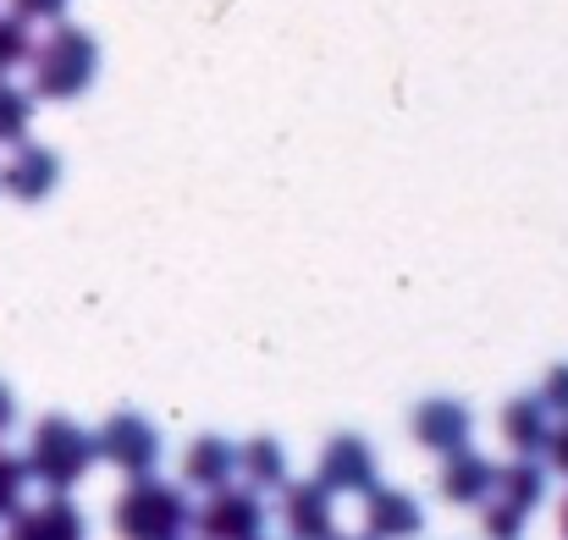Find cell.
Returning a JSON list of instances; mask_svg holds the SVG:
<instances>
[{
    "instance_id": "6da1fadb",
    "label": "cell",
    "mask_w": 568,
    "mask_h": 540,
    "mask_svg": "<svg viewBox=\"0 0 568 540\" xmlns=\"http://www.w3.org/2000/svg\"><path fill=\"white\" fill-rule=\"evenodd\" d=\"M28 78H33V100H78V94H89V83L100 78L94 33L72 28V22H55L44 39H33Z\"/></svg>"
},
{
    "instance_id": "7a4b0ae2",
    "label": "cell",
    "mask_w": 568,
    "mask_h": 540,
    "mask_svg": "<svg viewBox=\"0 0 568 540\" xmlns=\"http://www.w3.org/2000/svg\"><path fill=\"white\" fill-rule=\"evenodd\" d=\"M94 463H100L94 430H83V425L67 419V414H44V419L33 425V436H28V452H22L28 480L44 486L50 497H67Z\"/></svg>"
},
{
    "instance_id": "3957f363",
    "label": "cell",
    "mask_w": 568,
    "mask_h": 540,
    "mask_svg": "<svg viewBox=\"0 0 568 540\" xmlns=\"http://www.w3.org/2000/svg\"><path fill=\"white\" fill-rule=\"evenodd\" d=\"M189 491L155 475L128 480V491L111 502V530L116 540H183L189 536Z\"/></svg>"
},
{
    "instance_id": "277c9868",
    "label": "cell",
    "mask_w": 568,
    "mask_h": 540,
    "mask_svg": "<svg viewBox=\"0 0 568 540\" xmlns=\"http://www.w3.org/2000/svg\"><path fill=\"white\" fill-rule=\"evenodd\" d=\"M94 452H100V463H111V469H122L128 480H139V475H155V463H161V430H155L144 414L116 408V414L94 430Z\"/></svg>"
},
{
    "instance_id": "5b68a950",
    "label": "cell",
    "mask_w": 568,
    "mask_h": 540,
    "mask_svg": "<svg viewBox=\"0 0 568 540\" xmlns=\"http://www.w3.org/2000/svg\"><path fill=\"white\" fill-rule=\"evenodd\" d=\"M265 502L248 486H221L204 491V508L189 519V530H199V540H265Z\"/></svg>"
},
{
    "instance_id": "8992f818",
    "label": "cell",
    "mask_w": 568,
    "mask_h": 540,
    "mask_svg": "<svg viewBox=\"0 0 568 540\" xmlns=\"http://www.w3.org/2000/svg\"><path fill=\"white\" fill-rule=\"evenodd\" d=\"M315 486H326L332 497H365L376 486V452L365 436H332L321 447V469Z\"/></svg>"
},
{
    "instance_id": "52a82bcc",
    "label": "cell",
    "mask_w": 568,
    "mask_h": 540,
    "mask_svg": "<svg viewBox=\"0 0 568 540\" xmlns=\"http://www.w3.org/2000/svg\"><path fill=\"white\" fill-rule=\"evenodd\" d=\"M55 182H61V155H55L50 144H33V139L11 144V161L0 166V187H6L11 198L39 204V198L55 193Z\"/></svg>"
},
{
    "instance_id": "ba28073f",
    "label": "cell",
    "mask_w": 568,
    "mask_h": 540,
    "mask_svg": "<svg viewBox=\"0 0 568 540\" xmlns=\"http://www.w3.org/2000/svg\"><path fill=\"white\" fill-rule=\"evenodd\" d=\"M282 530H287V540H332L337 536L332 491L315 480H287L282 486Z\"/></svg>"
},
{
    "instance_id": "9c48e42d",
    "label": "cell",
    "mask_w": 568,
    "mask_h": 540,
    "mask_svg": "<svg viewBox=\"0 0 568 540\" xmlns=\"http://www.w3.org/2000/svg\"><path fill=\"white\" fill-rule=\"evenodd\" d=\"M408 425H414V441L425 452H442V458L458 452V447H469V436H475V414L464 403H453V397H425Z\"/></svg>"
},
{
    "instance_id": "30bf717a",
    "label": "cell",
    "mask_w": 568,
    "mask_h": 540,
    "mask_svg": "<svg viewBox=\"0 0 568 540\" xmlns=\"http://www.w3.org/2000/svg\"><path fill=\"white\" fill-rule=\"evenodd\" d=\"M6 540H89V519L67 497H44L6 519Z\"/></svg>"
},
{
    "instance_id": "8fae6325",
    "label": "cell",
    "mask_w": 568,
    "mask_h": 540,
    "mask_svg": "<svg viewBox=\"0 0 568 540\" xmlns=\"http://www.w3.org/2000/svg\"><path fill=\"white\" fill-rule=\"evenodd\" d=\"M425 530V508L397 491V486H371L365 491V536L371 540H414Z\"/></svg>"
},
{
    "instance_id": "7c38bea8",
    "label": "cell",
    "mask_w": 568,
    "mask_h": 540,
    "mask_svg": "<svg viewBox=\"0 0 568 540\" xmlns=\"http://www.w3.org/2000/svg\"><path fill=\"white\" fill-rule=\"evenodd\" d=\"M491 486H497V463L486 452H475V447L447 452V463H442V497L453 508H480L491 497Z\"/></svg>"
},
{
    "instance_id": "4fadbf2b",
    "label": "cell",
    "mask_w": 568,
    "mask_h": 540,
    "mask_svg": "<svg viewBox=\"0 0 568 540\" xmlns=\"http://www.w3.org/2000/svg\"><path fill=\"white\" fill-rule=\"evenodd\" d=\"M232 475H237V447L226 436H199L183 452V480L193 491H221L232 486Z\"/></svg>"
},
{
    "instance_id": "5bb4252c",
    "label": "cell",
    "mask_w": 568,
    "mask_h": 540,
    "mask_svg": "<svg viewBox=\"0 0 568 540\" xmlns=\"http://www.w3.org/2000/svg\"><path fill=\"white\" fill-rule=\"evenodd\" d=\"M541 497H547V469L536 463V458H514L508 469H497V486H491V502H503V508H514V513H536L541 508Z\"/></svg>"
},
{
    "instance_id": "9a60e30c",
    "label": "cell",
    "mask_w": 568,
    "mask_h": 540,
    "mask_svg": "<svg viewBox=\"0 0 568 540\" xmlns=\"http://www.w3.org/2000/svg\"><path fill=\"white\" fill-rule=\"evenodd\" d=\"M503 441L514 447V458H536L541 452V441H547V425H552V414L541 408V397H514L508 408H503Z\"/></svg>"
},
{
    "instance_id": "2e32d148",
    "label": "cell",
    "mask_w": 568,
    "mask_h": 540,
    "mask_svg": "<svg viewBox=\"0 0 568 540\" xmlns=\"http://www.w3.org/2000/svg\"><path fill=\"white\" fill-rule=\"evenodd\" d=\"M237 475L248 480V491H282L287 486V452L271 436H254L237 447Z\"/></svg>"
},
{
    "instance_id": "e0dca14e",
    "label": "cell",
    "mask_w": 568,
    "mask_h": 540,
    "mask_svg": "<svg viewBox=\"0 0 568 540\" xmlns=\"http://www.w3.org/2000/svg\"><path fill=\"white\" fill-rule=\"evenodd\" d=\"M28 128H33V94L0 78V150L22 144V139H28Z\"/></svg>"
},
{
    "instance_id": "ac0fdd59",
    "label": "cell",
    "mask_w": 568,
    "mask_h": 540,
    "mask_svg": "<svg viewBox=\"0 0 568 540\" xmlns=\"http://www.w3.org/2000/svg\"><path fill=\"white\" fill-rule=\"evenodd\" d=\"M28 55H33V22L0 11V78L17 72V67H28Z\"/></svg>"
},
{
    "instance_id": "d6986e66",
    "label": "cell",
    "mask_w": 568,
    "mask_h": 540,
    "mask_svg": "<svg viewBox=\"0 0 568 540\" xmlns=\"http://www.w3.org/2000/svg\"><path fill=\"white\" fill-rule=\"evenodd\" d=\"M22 491H28V469H22V458H17V452H6V447H0V524L22 508Z\"/></svg>"
},
{
    "instance_id": "ffe728a7",
    "label": "cell",
    "mask_w": 568,
    "mask_h": 540,
    "mask_svg": "<svg viewBox=\"0 0 568 540\" xmlns=\"http://www.w3.org/2000/svg\"><path fill=\"white\" fill-rule=\"evenodd\" d=\"M480 508H486V513H480L486 540H525V524H530L525 513H514V508H503V502H491V497H486Z\"/></svg>"
},
{
    "instance_id": "44dd1931",
    "label": "cell",
    "mask_w": 568,
    "mask_h": 540,
    "mask_svg": "<svg viewBox=\"0 0 568 540\" xmlns=\"http://www.w3.org/2000/svg\"><path fill=\"white\" fill-rule=\"evenodd\" d=\"M536 397H541V408H547V414L568 419V364H552V369H547V380H541V391H536Z\"/></svg>"
},
{
    "instance_id": "7402d4cb",
    "label": "cell",
    "mask_w": 568,
    "mask_h": 540,
    "mask_svg": "<svg viewBox=\"0 0 568 540\" xmlns=\"http://www.w3.org/2000/svg\"><path fill=\"white\" fill-rule=\"evenodd\" d=\"M6 6L22 22H61V11H67V0H6Z\"/></svg>"
},
{
    "instance_id": "603a6c76",
    "label": "cell",
    "mask_w": 568,
    "mask_h": 540,
    "mask_svg": "<svg viewBox=\"0 0 568 540\" xmlns=\"http://www.w3.org/2000/svg\"><path fill=\"white\" fill-rule=\"evenodd\" d=\"M541 452H547V469H558V475L568 480V419L547 425V441H541Z\"/></svg>"
},
{
    "instance_id": "cb8c5ba5",
    "label": "cell",
    "mask_w": 568,
    "mask_h": 540,
    "mask_svg": "<svg viewBox=\"0 0 568 540\" xmlns=\"http://www.w3.org/2000/svg\"><path fill=\"white\" fill-rule=\"evenodd\" d=\"M11 425H17V397H11V386L0 380V436H6Z\"/></svg>"
},
{
    "instance_id": "d4e9b609",
    "label": "cell",
    "mask_w": 568,
    "mask_h": 540,
    "mask_svg": "<svg viewBox=\"0 0 568 540\" xmlns=\"http://www.w3.org/2000/svg\"><path fill=\"white\" fill-rule=\"evenodd\" d=\"M558 536L568 540V497H564V502H558Z\"/></svg>"
},
{
    "instance_id": "484cf974",
    "label": "cell",
    "mask_w": 568,
    "mask_h": 540,
    "mask_svg": "<svg viewBox=\"0 0 568 540\" xmlns=\"http://www.w3.org/2000/svg\"><path fill=\"white\" fill-rule=\"evenodd\" d=\"M332 540H371V536H332Z\"/></svg>"
}]
</instances>
